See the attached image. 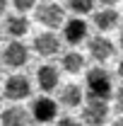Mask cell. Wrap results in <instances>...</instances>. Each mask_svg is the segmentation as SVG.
<instances>
[{
	"label": "cell",
	"mask_w": 123,
	"mask_h": 126,
	"mask_svg": "<svg viewBox=\"0 0 123 126\" xmlns=\"http://www.w3.org/2000/svg\"><path fill=\"white\" fill-rule=\"evenodd\" d=\"M118 22H121V15L113 7H101V10H97L92 15V24L99 29V34H106V32L116 29Z\"/></svg>",
	"instance_id": "11"
},
{
	"label": "cell",
	"mask_w": 123,
	"mask_h": 126,
	"mask_svg": "<svg viewBox=\"0 0 123 126\" xmlns=\"http://www.w3.org/2000/svg\"><path fill=\"white\" fill-rule=\"evenodd\" d=\"M113 99H116V109L123 114V85L116 90V92H113Z\"/></svg>",
	"instance_id": "18"
},
{
	"label": "cell",
	"mask_w": 123,
	"mask_h": 126,
	"mask_svg": "<svg viewBox=\"0 0 123 126\" xmlns=\"http://www.w3.org/2000/svg\"><path fill=\"white\" fill-rule=\"evenodd\" d=\"M29 124V111L19 104H12L0 111V126H27Z\"/></svg>",
	"instance_id": "13"
},
{
	"label": "cell",
	"mask_w": 123,
	"mask_h": 126,
	"mask_svg": "<svg viewBox=\"0 0 123 126\" xmlns=\"http://www.w3.org/2000/svg\"><path fill=\"white\" fill-rule=\"evenodd\" d=\"M2 63L7 68H24L29 63V46L22 41V39H10V44L2 48Z\"/></svg>",
	"instance_id": "5"
},
{
	"label": "cell",
	"mask_w": 123,
	"mask_h": 126,
	"mask_svg": "<svg viewBox=\"0 0 123 126\" xmlns=\"http://www.w3.org/2000/svg\"><path fill=\"white\" fill-rule=\"evenodd\" d=\"M63 7L70 10L73 17H85V15H89L94 10V0H65Z\"/></svg>",
	"instance_id": "16"
},
{
	"label": "cell",
	"mask_w": 123,
	"mask_h": 126,
	"mask_svg": "<svg viewBox=\"0 0 123 126\" xmlns=\"http://www.w3.org/2000/svg\"><path fill=\"white\" fill-rule=\"evenodd\" d=\"M2 94L10 99V102H22V99H29L31 97V80L22 73H12L10 78L5 80L2 85Z\"/></svg>",
	"instance_id": "4"
},
{
	"label": "cell",
	"mask_w": 123,
	"mask_h": 126,
	"mask_svg": "<svg viewBox=\"0 0 123 126\" xmlns=\"http://www.w3.org/2000/svg\"><path fill=\"white\" fill-rule=\"evenodd\" d=\"M5 34L10 39H22L27 32H29V17L27 15H19V12H12V15L5 17Z\"/></svg>",
	"instance_id": "12"
},
{
	"label": "cell",
	"mask_w": 123,
	"mask_h": 126,
	"mask_svg": "<svg viewBox=\"0 0 123 126\" xmlns=\"http://www.w3.org/2000/svg\"><path fill=\"white\" fill-rule=\"evenodd\" d=\"M87 51H89V56H92V61L97 63H106L113 58V53H116V46H113V41L109 39L106 34H94L87 39Z\"/></svg>",
	"instance_id": "6"
},
{
	"label": "cell",
	"mask_w": 123,
	"mask_h": 126,
	"mask_svg": "<svg viewBox=\"0 0 123 126\" xmlns=\"http://www.w3.org/2000/svg\"><path fill=\"white\" fill-rule=\"evenodd\" d=\"M61 65L65 73H70V75H77V73H82L85 70V56L80 53V51H65L61 56Z\"/></svg>",
	"instance_id": "15"
},
{
	"label": "cell",
	"mask_w": 123,
	"mask_h": 126,
	"mask_svg": "<svg viewBox=\"0 0 123 126\" xmlns=\"http://www.w3.org/2000/svg\"><path fill=\"white\" fill-rule=\"evenodd\" d=\"M61 104L63 107H82L85 104V90L75 85V82H70V85H65L61 87Z\"/></svg>",
	"instance_id": "14"
},
{
	"label": "cell",
	"mask_w": 123,
	"mask_h": 126,
	"mask_svg": "<svg viewBox=\"0 0 123 126\" xmlns=\"http://www.w3.org/2000/svg\"><path fill=\"white\" fill-rule=\"evenodd\" d=\"M10 2H12L15 12H19V15H27L29 10H34V7H36V2H39V0H10Z\"/></svg>",
	"instance_id": "17"
},
{
	"label": "cell",
	"mask_w": 123,
	"mask_h": 126,
	"mask_svg": "<svg viewBox=\"0 0 123 126\" xmlns=\"http://www.w3.org/2000/svg\"><path fill=\"white\" fill-rule=\"evenodd\" d=\"M109 121V102L87 99L82 104V126H101Z\"/></svg>",
	"instance_id": "7"
},
{
	"label": "cell",
	"mask_w": 123,
	"mask_h": 126,
	"mask_svg": "<svg viewBox=\"0 0 123 126\" xmlns=\"http://www.w3.org/2000/svg\"><path fill=\"white\" fill-rule=\"evenodd\" d=\"M85 90H87V97L89 99H101V102H109L113 97V78L106 68L101 65H94L87 70L85 75Z\"/></svg>",
	"instance_id": "1"
},
{
	"label": "cell",
	"mask_w": 123,
	"mask_h": 126,
	"mask_svg": "<svg viewBox=\"0 0 123 126\" xmlns=\"http://www.w3.org/2000/svg\"><path fill=\"white\" fill-rule=\"evenodd\" d=\"M7 5H10V0H0V17L7 12Z\"/></svg>",
	"instance_id": "21"
},
{
	"label": "cell",
	"mask_w": 123,
	"mask_h": 126,
	"mask_svg": "<svg viewBox=\"0 0 123 126\" xmlns=\"http://www.w3.org/2000/svg\"><path fill=\"white\" fill-rule=\"evenodd\" d=\"M99 2H101L104 7H116V5H118L121 0H99Z\"/></svg>",
	"instance_id": "20"
},
{
	"label": "cell",
	"mask_w": 123,
	"mask_h": 126,
	"mask_svg": "<svg viewBox=\"0 0 123 126\" xmlns=\"http://www.w3.org/2000/svg\"><path fill=\"white\" fill-rule=\"evenodd\" d=\"M36 85H39V90L44 94L53 92V90L61 85V70H58L56 65H41V68L36 70Z\"/></svg>",
	"instance_id": "10"
},
{
	"label": "cell",
	"mask_w": 123,
	"mask_h": 126,
	"mask_svg": "<svg viewBox=\"0 0 123 126\" xmlns=\"http://www.w3.org/2000/svg\"><path fill=\"white\" fill-rule=\"evenodd\" d=\"M63 34H61V41L70 44V46H77L82 41L89 39V24L82 19V17H68L63 22Z\"/></svg>",
	"instance_id": "3"
},
{
	"label": "cell",
	"mask_w": 123,
	"mask_h": 126,
	"mask_svg": "<svg viewBox=\"0 0 123 126\" xmlns=\"http://www.w3.org/2000/svg\"><path fill=\"white\" fill-rule=\"evenodd\" d=\"M34 15H36V22L46 29L56 32L58 27H63V22L68 19L65 17V7H63L58 0H48V2H36L34 7Z\"/></svg>",
	"instance_id": "2"
},
{
	"label": "cell",
	"mask_w": 123,
	"mask_h": 126,
	"mask_svg": "<svg viewBox=\"0 0 123 126\" xmlns=\"http://www.w3.org/2000/svg\"><path fill=\"white\" fill-rule=\"evenodd\" d=\"M118 46L123 48V27H121V34H118Z\"/></svg>",
	"instance_id": "24"
},
{
	"label": "cell",
	"mask_w": 123,
	"mask_h": 126,
	"mask_svg": "<svg viewBox=\"0 0 123 126\" xmlns=\"http://www.w3.org/2000/svg\"><path fill=\"white\" fill-rule=\"evenodd\" d=\"M56 126H82L80 121H75L73 116H63V119H58V124Z\"/></svg>",
	"instance_id": "19"
},
{
	"label": "cell",
	"mask_w": 123,
	"mask_h": 126,
	"mask_svg": "<svg viewBox=\"0 0 123 126\" xmlns=\"http://www.w3.org/2000/svg\"><path fill=\"white\" fill-rule=\"evenodd\" d=\"M36 121H41V124H48V121H53L56 116H58V104H56V99H51L48 94H41V97H36L34 102H31V114Z\"/></svg>",
	"instance_id": "9"
},
{
	"label": "cell",
	"mask_w": 123,
	"mask_h": 126,
	"mask_svg": "<svg viewBox=\"0 0 123 126\" xmlns=\"http://www.w3.org/2000/svg\"><path fill=\"white\" fill-rule=\"evenodd\" d=\"M111 126H123V116H118V119H113V121H111Z\"/></svg>",
	"instance_id": "22"
},
{
	"label": "cell",
	"mask_w": 123,
	"mask_h": 126,
	"mask_svg": "<svg viewBox=\"0 0 123 126\" xmlns=\"http://www.w3.org/2000/svg\"><path fill=\"white\" fill-rule=\"evenodd\" d=\"M61 36L56 34V32H41V34H36L34 36V41H31V48L39 53V56H44V58H51V56H56L58 51H61Z\"/></svg>",
	"instance_id": "8"
},
{
	"label": "cell",
	"mask_w": 123,
	"mask_h": 126,
	"mask_svg": "<svg viewBox=\"0 0 123 126\" xmlns=\"http://www.w3.org/2000/svg\"><path fill=\"white\" fill-rule=\"evenodd\" d=\"M0 102H2V99H0Z\"/></svg>",
	"instance_id": "26"
},
{
	"label": "cell",
	"mask_w": 123,
	"mask_h": 126,
	"mask_svg": "<svg viewBox=\"0 0 123 126\" xmlns=\"http://www.w3.org/2000/svg\"><path fill=\"white\" fill-rule=\"evenodd\" d=\"M0 36H2V32H0Z\"/></svg>",
	"instance_id": "25"
},
{
	"label": "cell",
	"mask_w": 123,
	"mask_h": 126,
	"mask_svg": "<svg viewBox=\"0 0 123 126\" xmlns=\"http://www.w3.org/2000/svg\"><path fill=\"white\" fill-rule=\"evenodd\" d=\"M118 78H121V80H123V61H121V63H118Z\"/></svg>",
	"instance_id": "23"
}]
</instances>
